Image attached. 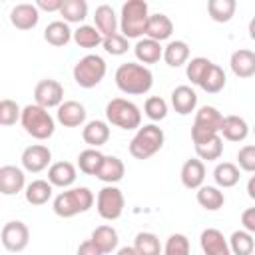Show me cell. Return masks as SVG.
I'll use <instances>...</instances> for the list:
<instances>
[{"label": "cell", "mask_w": 255, "mask_h": 255, "mask_svg": "<svg viewBox=\"0 0 255 255\" xmlns=\"http://www.w3.org/2000/svg\"><path fill=\"white\" fill-rule=\"evenodd\" d=\"M247 195L255 201V173L249 177V181H247Z\"/></svg>", "instance_id": "50"}, {"label": "cell", "mask_w": 255, "mask_h": 255, "mask_svg": "<svg viewBox=\"0 0 255 255\" xmlns=\"http://www.w3.org/2000/svg\"><path fill=\"white\" fill-rule=\"evenodd\" d=\"M94 201H96V197H94L90 187H70V189H66L54 197L52 209L58 217L70 219L78 213L90 211Z\"/></svg>", "instance_id": "2"}, {"label": "cell", "mask_w": 255, "mask_h": 255, "mask_svg": "<svg viewBox=\"0 0 255 255\" xmlns=\"http://www.w3.org/2000/svg\"><path fill=\"white\" fill-rule=\"evenodd\" d=\"M189 239L183 233H171L163 245V255H189Z\"/></svg>", "instance_id": "43"}, {"label": "cell", "mask_w": 255, "mask_h": 255, "mask_svg": "<svg viewBox=\"0 0 255 255\" xmlns=\"http://www.w3.org/2000/svg\"><path fill=\"white\" fill-rule=\"evenodd\" d=\"M235 10H237L235 0H209L207 2V14L217 24H227L235 16Z\"/></svg>", "instance_id": "34"}, {"label": "cell", "mask_w": 255, "mask_h": 255, "mask_svg": "<svg viewBox=\"0 0 255 255\" xmlns=\"http://www.w3.org/2000/svg\"><path fill=\"white\" fill-rule=\"evenodd\" d=\"M124 175H126V165H124V161L118 155H106L100 171L96 173V177L100 181L108 183V185H114V183L122 181Z\"/></svg>", "instance_id": "26"}, {"label": "cell", "mask_w": 255, "mask_h": 255, "mask_svg": "<svg viewBox=\"0 0 255 255\" xmlns=\"http://www.w3.org/2000/svg\"><path fill=\"white\" fill-rule=\"evenodd\" d=\"M231 72L237 78H251L255 76V52L247 48H239L229 58Z\"/></svg>", "instance_id": "20"}, {"label": "cell", "mask_w": 255, "mask_h": 255, "mask_svg": "<svg viewBox=\"0 0 255 255\" xmlns=\"http://www.w3.org/2000/svg\"><path fill=\"white\" fill-rule=\"evenodd\" d=\"M82 137H84V141L90 147H96V149L100 145L108 143V139H110V126H108V122H104V120L88 122L84 126V129H82Z\"/></svg>", "instance_id": "25"}, {"label": "cell", "mask_w": 255, "mask_h": 255, "mask_svg": "<svg viewBox=\"0 0 255 255\" xmlns=\"http://www.w3.org/2000/svg\"><path fill=\"white\" fill-rule=\"evenodd\" d=\"M60 16L68 24H80L82 26V22L88 16V2L86 0H66L62 10H60Z\"/></svg>", "instance_id": "40"}, {"label": "cell", "mask_w": 255, "mask_h": 255, "mask_svg": "<svg viewBox=\"0 0 255 255\" xmlns=\"http://www.w3.org/2000/svg\"><path fill=\"white\" fill-rule=\"evenodd\" d=\"M133 249L137 251V255H163L159 237L151 231H139L133 239Z\"/></svg>", "instance_id": "35"}, {"label": "cell", "mask_w": 255, "mask_h": 255, "mask_svg": "<svg viewBox=\"0 0 255 255\" xmlns=\"http://www.w3.org/2000/svg\"><path fill=\"white\" fill-rule=\"evenodd\" d=\"M211 64H213V62H211V60H207V58H203V56L191 58V60L185 64L187 80H189L193 86H199V84H201V80H203V76H205V72H207V68H209Z\"/></svg>", "instance_id": "41"}, {"label": "cell", "mask_w": 255, "mask_h": 255, "mask_svg": "<svg viewBox=\"0 0 255 255\" xmlns=\"http://www.w3.org/2000/svg\"><path fill=\"white\" fill-rule=\"evenodd\" d=\"M239 165L231 163V161H221L215 165L213 169V179H215V185L219 189H227V187H233L239 183Z\"/></svg>", "instance_id": "32"}, {"label": "cell", "mask_w": 255, "mask_h": 255, "mask_svg": "<svg viewBox=\"0 0 255 255\" xmlns=\"http://www.w3.org/2000/svg\"><path fill=\"white\" fill-rule=\"evenodd\" d=\"M116 86L128 96H143L153 86V74L139 62H126L116 70Z\"/></svg>", "instance_id": "1"}, {"label": "cell", "mask_w": 255, "mask_h": 255, "mask_svg": "<svg viewBox=\"0 0 255 255\" xmlns=\"http://www.w3.org/2000/svg\"><path fill=\"white\" fill-rule=\"evenodd\" d=\"M94 26L100 30V34L104 38L108 36H114L118 34V28H120V20L114 12V8L110 4H102L96 8V14H94Z\"/></svg>", "instance_id": "23"}, {"label": "cell", "mask_w": 255, "mask_h": 255, "mask_svg": "<svg viewBox=\"0 0 255 255\" xmlns=\"http://www.w3.org/2000/svg\"><path fill=\"white\" fill-rule=\"evenodd\" d=\"M173 34V22L169 16L157 12V14H151L149 16V22H147V30H145V38H151L155 42H163L167 38H171Z\"/></svg>", "instance_id": "24"}, {"label": "cell", "mask_w": 255, "mask_h": 255, "mask_svg": "<svg viewBox=\"0 0 255 255\" xmlns=\"http://www.w3.org/2000/svg\"><path fill=\"white\" fill-rule=\"evenodd\" d=\"M124 207H126V197H124L120 187L106 185V187H102L98 191V195H96V209H98L102 219H106V221L120 219L122 213H124Z\"/></svg>", "instance_id": "8"}, {"label": "cell", "mask_w": 255, "mask_h": 255, "mask_svg": "<svg viewBox=\"0 0 255 255\" xmlns=\"http://www.w3.org/2000/svg\"><path fill=\"white\" fill-rule=\"evenodd\" d=\"M195 199L205 211H217L225 203V195L217 185H201L195 193Z\"/></svg>", "instance_id": "31"}, {"label": "cell", "mask_w": 255, "mask_h": 255, "mask_svg": "<svg viewBox=\"0 0 255 255\" xmlns=\"http://www.w3.org/2000/svg\"><path fill=\"white\" fill-rule=\"evenodd\" d=\"M76 255H104V253L98 249V245H96L92 239H86V241H82V243L78 245Z\"/></svg>", "instance_id": "49"}, {"label": "cell", "mask_w": 255, "mask_h": 255, "mask_svg": "<svg viewBox=\"0 0 255 255\" xmlns=\"http://www.w3.org/2000/svg\"><path fill=\"white\" fill-rule=\"evenodd\" d=\"M0 241L4 245L6 251L10 253H20L28 247L30 243V229L24 221H8L4 223L2 231H0Z\"/></svg>", "instance_id": "9"}, {"label": "cell", "mask_w": 255, "mask_h": 255, "mask_svg": "<svg viewBox=\"0 0 255 255\" xmlns=\"http://www.w3.org/2000/svg\"><path fill=\"white\" fill-rule=\"evenodd\" d=\"M247 30H249V38L255 42V16L249 20V26H247Z\"/></svg>", "instance_id": "52"}, {"label": "cell", "mask_w": 255, "mask_h": 255, "mask_svg": "<svg viewBox=\"0 0 255 255\" xmlns=\"http://www.w3.org/2000/svg\"><path fill=\"white\" fill-rule=\"evenodd\" d=\"M225 84H227V78H225L223 68L217 66V64H211V66L207 68V72H205V76H203L199 88H201L203 92H207V94H219V92L225 88Z\"/></svg>", "instance_id": "37"}, {"label": "cell", "mask_w": 255, "mask_h": 255, "mask_svg": "<svg viewBox=\"0 0 255 255\" xmlns=\"http://www.w3.org/2000/svg\"><path fill=\"white\" fill-rule=\"evenodd\" d=\"M20 118H22V108L14 100L4 98L0 102V124L8 128V126H14Z\"/></svg>", "instance_id": "44"}, {"label": "cell", "mask_w": 255, "mask_h": 255, "mask_svg": "<svg viewBox=\"0 0 255 255\" xmlns=\"http://www.w3.org/2000/svg\"><path fill=\"white\" fill-rule=\"evenodd\" d=\"M98 249L108 255V253H114L118 251V243H120V237H118V231L112 227V225H98L94 231H92V237H90Z\"/></svg>", "instance_id": "28"}, {"label": "cell", "mask_w": 255, "mask_h": 255, "mask_svg": "<svg viewBox=\"0 0 255 255\" xmlns=\"http://www.w3.org/2000/svg\"><path fill=\"white\" fill-rule=\"evenodd\" d=\"M149 6L143 0H128L120 12V34L129 38L145 36L147 22H149Z\"/></svg>", "instance_id": "3"}, {"label": "cell", "mask_w": 255, "mask_h": 255, "mask_svg": "<svg viewBox=\"0 0 255 255\" xmlns=\"http://www.w3.org/2000/svg\"><path fill=\"white\" fill-rule=\"evenodd\" d=\"M64 2H66V0H38L36 6H38V10H44V12H58V14H60Z\"/></svg>", "instance_id": "48"}, {"label": "cell", "mask_w": 255, "mask_h": 255, "mask_svg": "<svg viewBox=\"0 0 255 255\" xmlns=\"http://www.w3.org/2000/svg\"><path fill=\"white\" fill-rule=\"evenodd\" d=\"M195 153L201 161H215L223 153V137L221 133H197L191 131Z\"/></svg>", "instance_id": "11"}, {"label": "cell", "mask_w": 255, "mask_h": 255, "mask_svg": "<svg viewBox=\"0 0 255 255\" xmlns=\"http://www.w3.org/2000/svg\"><path fill=\"white\" fill-rule=\"evenodd\" d=\"M237 165L239 169L243 171H249V173H255V145H243L239 151H237Z\"/></svg>", "instance_id": "46"}, {"label": "cell", "mask_w": 255, "mask_h": 255, "mask_svg": "<svg viewBox=\"0 0 255 255\" xmlns=\"http://www.w3.org/2000/svg\"><path fill=\"white\" fill-rule=\"evenodd\" d=\"M116 255H137V251L133 249V245H126V247H120Z\"/></svg>", "instance_id": "51"}, {"label": "cell", "mask_w": 255, "mask_h": 255, "mask_svg": "<svg viewBox=\"0 0 255 255\" xmlns=\"http://www.w3.org/2000/svg\"><path fill=\"white\" fill-rule=\"evenodd\" d=\"M38 20H40V10L36 4L22 2L10 10V22L18 30H32L38 26Z\"/></svg>", "instance_id": "15"}, {"label": "cell", "mask_w": 255, "mask_h": 255, "mask_svg": "<svg viewBox=\"0 0 255 255\" xmlns=\"http://www.w3.org/2000/svg\"><path fill=\"white\" fill-rule=\"evenodd\" d=\"M229 249H231V255H253V251H255L253 233H249L245 229L233 231L229 237Z\"/></svg>", "instance_id": "39"}, {"label": "cell", "mask_w": 255, "mask_h": 255, "mask_svg": "<svg viewBox=\"0 0 255 255\" xmlns=\"http://www.w3.org/2000/svg\"><path fill=\"white\" fill-rule=\"evenodd\" d=\"M163 60L169 68H179L189 62V46L183 40H171L163 48Z\"/></svg>", "instance_id": "33"}, {"label": "cell", "mask_w": 255, "mask_h": 255, "mask_svg": "<svg viewBox=\"0 0 255 255\" xmlns=\"http://www.w3.org/2000/svg\"><path fill=\"white\" fill-rule=\"evenodd\" d=\"M106 120L108 124L120 128V129H139L141 128V112L139 108L126 100V98H114L106 104Z\"/></svg>", "instance_id": "5"}, {"label": "cell", "mask_w": 255, "mask_h": 255, "mask_svg": "<svg viewBox=\"0 0 255 255\" xmlns=\"http://www.w3.org/2000/svg\"><path fill=\"white\" fill-rule=\"evenodd\" d=\"M249 135V126L241 116H225L223 120V128H221V137H225L227 141H243Z\"/></svg>", "instance_id": "30"}, {"label": "cell", "mask_w": 255, "mask_h": 255, "mask_svg": "<svg viewBox=\"0 0 255 255\" xmlns=\"http://www.w3.org/2000/svg\"><path fill=\"white\" fill-rule=\"evenodd\" d=\"M223 120L225 116L213 108V106H201L195 112V120H193V129H201V131H211V133H221L223 128Z\"/></svg>", "instance_id": "14"}, {"label": "cell", "mask_w": 255, "mask_h": 255, "mask_svg": "<svg viewBox=\"0 0 255 255\" xmlns=\"http://www.w3.org/2000/svg\"><path fill=\"white\" fill-rule=\"evenodd\" d=\"M199 245L203 255H231L229 239H225V235L215 227H207L201 231Z\"/></svg>", "instance_id": "13"}, {"label": "cell", "mask_w": 255, "mask_h": 255, "mask_svg": "<svg viewBox=\"0 0 255 255\" xmlns=\"http://www.w3.org/2000/svg\"><path fill=\"white\" fill-rule=\"evenodd\" d=\"M165 135L163 129L155 124H147L135 131V135L129 141V153L135 159H149L163 147Z\"/></svg>", "instance_id": "6"}, {"label": "cell", "mask_w": 255, "mask_h": 255, "mask_svg": "<svg viewBox=\"0 0 255 255\" xmlns=\"http://www.w3.org/2000/svg\"><path fill=\"white\" fill-rule=\"evenodd\" d=\"M44 40L50 46L62 48L66 46L70 40H74V30H70V24L64 20H54L44 28Z\"/></svg>", "instance_id": "27"}, {"label": "cell", "mask_w": 255, "mask_h": 255, "mask_svg": "<svg viewBox=\"0 0 255 255\" xmlns=\"http://www.w3.org/2000/svg\"><path fill=\"white\" fill-rule=\"evenodd\" d=\"M102 48H104L108 54H112V56H124V54L128 52V48H129V42H128L126 36H122V34L118 32V34H114V36L104 38Z\"/></svg>", "instance_id": "45"}, {"label": "cell", "mask_w": 255, "mask_h": 255, "mask_svg": "<svg viewBox=\"0 0 255 255\" xmlns=\"http://www.w3.org/2000/svg\"><path fill=\"white\" fill-rule=\"evenodd\" d=\"M74 42L80 46V48H86V50H92V48H98L102 46L104 42V36L100 34V30L96 26H90V24H82L74 30Z\"/></svg>", "instance_id": "36"}, {"label": "cell", "mask_w": 255, "mask_h": 255, "mask_svg": "<svg viewBox=\"0 0 255 255\" xmlns=\"http://www.w3.org/2000/svg\"><path fill=\"white\" fill-rule=\"evenodd\" d=\"M106 72H108V66H106V60L102 56L86 54L84 58H80L74 64L72 76H74V82L80 88L90 90V88H96L106 78Z\"/></svg>", "instance_id": "7"}, {"label": "cell", "mask_w": 255, "mask_h": 255, "mask_svg": "<svg viewBox=\"0 0 255 255\" xmlns=\"http://www.w3.org/2000/svg\"><path fill=\"white\" fill-rule=\"evenodd\" d=\"M241 225H243L245 231L255 233V205H253V207H247V209L241 213Z\"/></svg>", "instance_id": "47"}, {"label": "cell", "mask_w": 255, "mask_h": 255, "mask_svg": "<svg viewBox=\"0 0 255 255\" xmlns=\"http://www.w3.org/2000/svg\"><path fill=\"white\" fill-rule=\"evenodd\" d=\"M20 124L28 135L34 139H48L56 131V120L50 116V112L38 104H28L22 108Z\"/></svg>", "instance_id": "4"}, {"label": "cell", "mask_w": 255, "mask_h": 255, "mask_svg": "<svg viewBox=\"0 0 255 255\" xmlns=\"http://www.w3.org/2000/svg\"><path fill=\"white\" fill-rule=\"evenodd\" d=\"M171 106L179 116H189L197 108V94L191 86H177L171 92Z\"/></svg>", "instance_id": "22"}, {"label": "cell", "mask_w": 255, "mask_h": 255, "mask_svg": "<svg viewBox=\"0 0 255 255\" xmlns=\"http://www.w3.org/2000/svg\"><path fill=\"white\" fill-rule=\"evenodd\" d=\"M26 189V175L24 169L16 165H2L0 167V193L2 195H16Z\"/></svg>", "instance_id": "16"}, {"label": "cell", "mask_w": 255, "mask_h": 255, "mask_svg": "<svg viewBox=\"0 0 255 255\" xmlns=\"http://www.w3.org/2000/svg\"><path fill=\"white\" fill-rule=\"evenodd\" d=\"M133 54H135L137 62L143 66L155 64L163 58V46H161V42H155L151 38H139L133 46Z\"/></svg>", "instance_id": "21"}, {"label": "cell", "mask_w": 255, "mask_h": 255, "mask_svg": "<svg viewBox=\"0 0 255 255\" xmlns=\"http://www.w3.org/2000/svg\"><path fill=\"white\" fill-rule=\"evenodd\" d=\"M253 133H255V126H253Z\"/></svg>", "instance_id": "53"}, {"label": "cell", "mask_w": 255, "mask_h": 255, "mask_svg": "<svg viewBox=\"0 0 255 255\" xmlns=\"http://www.w3.org/2000/svg\"><path fill=\"white\" fill-rule=\"evenodd\" d=\"M181 183L187 189H199L205 181V163L199 157H191L181 165Z\"/></svg>", "instance_id": "18"}, {"label": "cell", "mask_w": 255, "mask_h": 255, "mask_svg": "<svg viewBox=\"0 0 255 255\" xmlns=\"http://www.w3.org/2000/svg\"><path fill=\"white\" fill-rule=\"evenodd\" d=\"M143 114L151 122H161L167 116V102L161 96H149L143 104Z\"/></svg>", "instance_id": "42"}, {"label": "cell", "mask_w": 255, "mask_h": 255, "mask_svg": "<svg viewBox=\"0 0 255 255\" xmlns=\"http://www.w3.org/2000/svg\"><path fill=\"white\" fill-rule=\"evenodd\" d=\"M52 191H54V185L46 179H34L26 185L24 189V197L30 205H44L52 199Z\"/></svg>", "instance_id": "29"}, {"label": "cell", "mask_w": 255, "mask_h": 255, "mask_svg": "<svg viewBox=\"0 0 255 255\" xmlns=\"http://www.w3.org/2000/svg\"><path fill=\"white\" fill-rule=\"evenodd\" d=\"M22 167L30 173H40L44 171L50 161H52V151L48 145H42V143H34V145H28L24 151H22Z\"/></svg>", "instance_id": "12"}, {"label": "cell", "mask_w": 255, "mask_h": 255, "mask_svg": "<svg viewBox=\"0 0 255 255\" xmlns=\"http://www.w3.org/2000/svg\"><path fill=\"white\" fill-rule=\"evenodd\" d=\"M34 104H38L46 110L60 108L64 104V86L52 78L40 80L34 88Z\"/></svg>", "instance_id": "10"}, {"label": "cell", "mask_w": 255, "mask_h": 255, "mask_svg": "<svg viewBox=\"0 0 255 255\" xmlns=\"http://www.w3.org/2000/svg\"><path fill=\"white\" fill-rule=\"evenodd\" d=\"M78 177V171H76V165L70 163V161H56L48 167V181L54 185V187H64L68 189L70 185H74Z\"/></svg>", "instance_id": "19"}, {"label": "cell", "mask_w": 255, "mask_h": 255, "mask_svg": "<svg viewBox=\"0 0 255 255\" xmlns=\"http://www.w3.org/2000/svg\"><path fill=\"white\" fill-rule=\"evenodd\" d=\"M86 108L84 104L76 102V100H68L64 102L58 112H56V120L64 126V128H80L86 124Z\"/></svg>", "instance_id": "17"}, {"label": "cell", "mask_w": 255, "mask_h": 255, "mask_svg": "<svg viewBox=\"0 0 255 255\" xmlns=\"http://www.w3.org/2000/svg\"><path fill=\"white\" fill-rule=\"evenodd\" d=\"M104 157L106 155L100 149L88 147V149L80 151V155H78V169L82 173H86V175H96L100 171L102 163H104Z\"/></svg>", "instance_id": "38"}]
</instances>
